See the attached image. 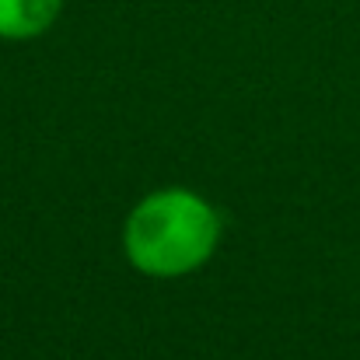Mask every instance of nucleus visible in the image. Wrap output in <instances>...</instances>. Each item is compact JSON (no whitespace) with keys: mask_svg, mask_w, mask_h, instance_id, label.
<instances>
[{"mask_svg":"<svg viewBox=\"0 0 360 360\" xmlns=\"http://www.w3.org/2000/svg\"><path fill=\"white\" fill-rule=\"evenodd\" d=\"M221 241V214L189 189H158L143 196L122 228L133 269L154 280H175L200 269Z\"/></svg>","mask_w":360,"mask_h":360,"instance_id":"obj_1","label":"nucleus"},{"mask_svg":"<svg viewBox=\"0 0 360 360\" xmlns=\"http://www.w3.org/2000/svg\"><path fill=\"white\" fill-rule=\"evenodd\" d=\"M60 11L63 0H0V39H35L56 25Z\"/></svg>","mask_w":360,"mask_h":360,"instance_id":"obj_2","label":"nucleus"}]
</instances>
